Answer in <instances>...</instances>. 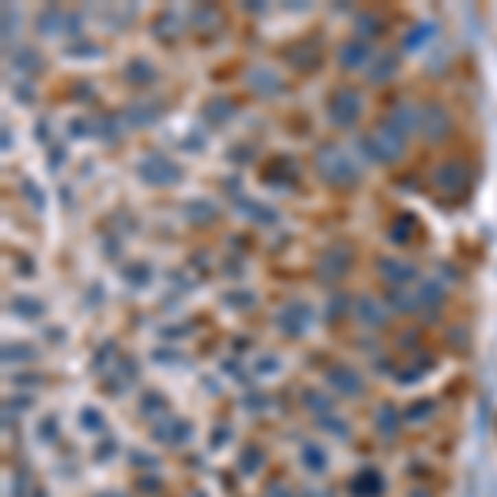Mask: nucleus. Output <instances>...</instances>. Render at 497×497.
Segmentation results:
<instances>
[{"label":"nucleus","mask_w":497,"mask_h":497,"mask_svg":"<svg viewBox=\"0 0 497 497\" xmlns=\"http://www.w3.org/2000/svg\"><path fill=\"white\" fill-rule=\"evenodd\" d=\"M315 166L322 172V179L332 183V186H351L358 179V163L351 156H345L342 150H335V146H322L319 156H315Z\"/></svg>","instance_id":"nucleus-1"},{"label":"nucleus","mask_w":497,"mask_h":497,"mask_svg":"<svg viewBox=\"0 0 497 497\" xmlns=\"http://www.w3.org/2000/svg\"><path fill=\"white\" fill-rule=\"evenodd\" d=\"M362 150L368 153V159L375 163H391L404 153V136L395 130V126H382L375 136H365Z\"/></svg>","instance_id":"nucleus-2"},{"label":"nucleus","mask_w":497,"mask_h":497,"mask_svg":"<svg viewBox=\"0 0 497 497\" xmlns=\"http://www.w3.org/2000/svg\"><path fill=\"white\" fill-rule=\"evenodd\" d=\"M139 179H146L150 186H170V183L183 179V170L166 156H146L139 163Z\"/></svg>","instance_id":"nucleus-3"},{"label":"nucleus","mask_w":497,"mask_h":497,"mask_svg":"<svg viewBox=\"0 0 497 497\" xmlns=\"http://www.w3.org/2000/svg\"><path fill=\"white\" fill-rule=\"evenodd\" d=\"M358 113H362V96L355 93V90L332 93V100H328V119L335 126H351L358 119Z\"/></svg>","instance_id":"nucleus-4"},{"label":"nucleus","mask_w":497,"mask_h":497,"mask_svg":"<svg viewBox=\"0 0 497 497\" xmlns=\"http://www.w3.org/2000/svg\"><path fill=\"white\" fill-rule=\"evenodd\" d=\"M308 325H312V308L305 305V302H288L282 312H279V328L286 332V335H292V338H299V335H305Z\"/></svg>","instance_id":"nucleus-5"},{"label":"nucleus","mask_w":497,"mask_h":497,"mask_svg":"<svg viewBox=\"0 0 497 497\" xmlns=\"http://www.w3.org/2000/svg\"><path fill=\"white\" fill-rule=\"evenodd\" d=\"M325 382H328V388L338 391V395H362L365 391L362 375H358L355 368H348V365H332L325 371Z\"/></svg>","instance_id":"nucleus-6"},{"label":"nucleus","mask_w":497,"mask_h":497,"mask_svg":"<svg viewBox=\"0 0 497 497\" xmlns=\"http://www.w3.org/2000/svg\"><path fill=\"white\" fill-rule=\"evenodd\" d=\"M348 268H351V248L342 246V242L332 246L325 255L319 259V275H322V279H345Z\"/></svg>","instance_id":"nucleus-7"},{"label":"nucleus","mask_w":497,"mask_h":497,"mask_svg":"<svg viewBox=\"0 0 497 497\" xmlns=\"http://www.w3.org/2000/svg\"><path fill=\"white\" fill-rule=\"evenodd\" d=\"M435 186H438V189H444L448 196H458V192H464V189H467V170H464V163L451 159V163L438 166V172H435Z\"/></svg>","instance_id":"nucleus-8"},{"label":"nucleus","mask_w":497,"mask_h":497,"mask_svg":"<svg viewBox=\"0 0 497 497\" xmlns=\"http://www.w3.org/2000/svg\"><path fill=\"white\" fill-rule=\"evenodd\" d=\"M421 133L428 136V139H444V136L451 133V116H448V110L438 106V103L424 106V110H421Z\"/></svg>","instance_id":"nucleus-9"},{"label":"nucleus","mask_w":497,"mask_h":497,"mask_svg":"<svg viewBox=\"0 0 497 497\" xmlns=\"http://www.w3.org/2000/svg\"><path fill=\"white\" fill-rule=\"evenodd\" d=\"M351 497H382L384 494V474L378 467H362L351 484H348Z\"/></svg>","instance_id":"nucleus-10"},{"label":"nucleus","mask_w":497,"mask_h":497,"mask_svg":"<svg viewBox=\"0 0 497 497\" xmlns=\"http://www.w3.org/2000/svg\"><path fill=\"white\" fill-rule=\"evenodd\" d=\"M153 435H156V441H163V444H170V448H183V444L192 438V424L183 418H166L153 428Z\"/></svg>","instance_id":"nucleus-11"},{"label":"nucleus","mask_w":497,"mask_h":497,"mask_svg":"<svg viewBox=\"0 0 497 497\" xmlns=\"http://www.w3.org/2000/svg\"><path fill=\"white\" fill-rule=\"evenodd\" d=\"M351 312H355V319H358L365 328H382L384 325V305L375 299V295H362V299L351 305Z\"/></svg>","instance_id":"nucleus-12"},{"label":"nucleus","mask_w":497,"mask_h":497,"mask_svg":"<svg viewBox=\"0 0 497 497\" xmlns=\"http://www.w3.org/2000/svg\"><path fill=\"white\" fill-rule=\"evenodd\" d=\"M378 268H382V275L391 286H404V282H415V279H418V268L411 266V262H402V259H382Z\"/></svg>","instance_id":"nucleus-13"},{"label":"nucleus","mask_w":497,"mask_h":497,"mask_svg":"<svg viewBox=\"0 0 497 497\" xmlns=\"http://www.w3.org/2000/svg\"><path fill=\"white\" fill-rule=\"evenodd\" d=\"M402 411L395 408V404H382L378 408V415H375V428H378V435L382 438H398V431H402Z\"/></svg>","instance_id":"nucleus-14"},{"label":"nucleus","mask_w":497,"mask_h":497,"mask_svg":"<svg viewBox=\"0 0 497 497\" xmlns=\"http://www.w3.org/2000/svg\"><path fill=\"white\" fill-rule=\"evenodd\" d=\"M299 461H302V467H305L308 474H325V471H328L325 448H319L315 441H305V444H302V451H299Z\"/></svg>","instance_id":"nucleus-15"},{"label":"nucleus","mask_w":497,"mask_h":497,"mask_svg":"<svg viewBox=\"0 0 497 497\" xmlns=\"http://www.w3.org/2000/svg\"><path fill=\"white\" fill-rule=\"evenodd\" d=\"M388 126H395L402 136H408L411 130H418L421 126V116L415 106H408V103H402V106H395L391 110V116H388Z\"/></svg>","instance_id":"nucleus-16"},{"label":"nucleus","mask_w":497,"mask_h":497,"mask_svg":"<svg viewBox=\"0 0 497 497\" xmlns=\"http://www.w3.org/2000/svg\"><path fill=\"white\" fill-rule=\"evenodd\" d=\"M248 86H252L255 93L272 96V93H279V90H282V80L275 77L272 70H266V67H255V70L248 73Z\"/></svg>","instance_id":"nucleus-17"},{"label":"nucleus","mask_w":497,"mask_h":497,"mask_svg":"<svg viewBox=\"0 0 497 497\" xmlns=\"http://www.w3.org/2000/svg\"><path fill=\"white\" fill-rule=\"evenodd\" d=\"M411 232H415V216H411V212H398V216L391 219V226H388V239H391L395 246H408V242H411Z\"/></svg>","instance_id":"nucleus-18"},{"label":"nucleus","mask_w":497,"mask_h":497,"mask_svg":"<svg viewBox=\"0 0 497 497\" xmlns=\"http://www.w3.org/2000/svg\"><path fill=\"white\" fill-rule=\"evenodd\" d=\"M338 57H342V67H348V70L365 67L368 63V43L365 40H348V43H342Z\"/></svg>","instance_id":"nucleus-19"},{"label":"nucleus","mask_w":497,"mask_h":497,"mask_svg":"<svg viewBox=\"0 0 497 497\" xmlns=\"http://www.w3.org/2000/svg\"><path fill=\"white\" fill-rule=\"evenodd\" d=\"M67 17H70V14H63L60 7H47L37 17V27L43 34H60V30H67Z\"/></svg>","instance_id":"nucleus-20"},{"label":"nucleus","mask_w":497,"mask_h":497,"mask_svg":"<svg viewBox=\"0 0 497 497\" xmlns=\"http://www.w3.org/2000/svg\"><path fill=\"white\" fill-rule=\"evenodd\" d=\"M80 424H83L86 435H103V431H106V418H103V411H96V408H90V404L80 411Z\"/></svg>","instance_id":"nucleus-21"},{"label":"nucleus","mask_w":497,"mask_h":497,"mask_svg":"<svg viewBox=\"0 0 497 497\" xmlns=\"http://www.w3.org/2000/svg\"><path fill=\"white\" fill-rule=\"evenodd\" d=\"M10 312H14V315H23V319H40V315H43V305H40L37 299H30V295H17V299L10 302Z\"/></svg>","instance_id":"nucleus-22"},{"label":"nucleus","mask_w":497,"mask_h":497,"mask_svg":"<svg viewBox=\"0 0 497 497\" xmlns=\"http://www.w3.org/2000/svg\"><path fill=\"white\" fill-rule=\"evenodd\" d=\"M126 80H130L133 86H143V83L153 80V67H150L146 60H130V63H126Z\"/></svg>","instance_id":"nucleus-23"},{"label":"nucleus","mask_w":497,"mask_h":497,"mask_svg":"<svg viewBox=\"0 0 497 497\" xmlns=\"http://www.w3.org/2000/svg\"><path fill=\"white\" fill-rule=\"evenodd\" d=\"M302 402H305L312 411H319V418H322V415H332V408H335V402H332L328 395H322V391H315V388H305Z\"/></svg>","instance_id":"nucleus-24"},{"label":"nucleus","mask_w":497,"mask_h":497,"mask_svg":"<svg viewBox=\"0 0 497 497\" xmlns=\"http://www.w3.org/2000/svg\"><path fill=\"white\" fill-rule=\"evenodd\" d=\"M252 371L262 375V378H272V375L282 371V362H279V355H259V358L252 362Z\"/></svg>","instance_id":"nucleus-25"},{"label":"nucleus","mask_w":497,"mask_h":497,"mask_svg":"<svg viewBox=\"0 0 497 497\" xmlns=\"http://www.w3.org/2000/svg\"><path fill=\"white\" fill-rule=\"evenodd\" d=\"M229 116H232L229 100H209V103H206V119H209V123H226Z\"/></svg>","instance_id":"nucleus-26"},{"label":"nucleus","mask_w":497,"mask_h":497,"mask_svg":"<svg viewBox=\"0 0 497 497\" xmlns=\"http://www.w3.org/2000/svg\"><path fill=\"white\" fill-rule=\"evenodd\" d=\"M143 415H150V418H156V415H166L170 411V404H166V398L159 395V391H150V395H143Z\"/></svg>","instance_id":"nucleus-27"},{"label":"nucleus","mask_w":497,"mask_h":497,"mask_svg":"<svg viewBox=\"0 0 497 497\" xmlns=\"http://www.w3.org/2000/svg\"><path fill=\"white\" fill-rule=\"evenodd\" d=\"M435 411H438V402H431V398H421L418 404H411V408L404 411V418H408V421H411V424H415V421H424V418H431Z\"/></svg>","instance_id":"nucleus-28"},{"label":"nucleus","mask_w":497,"mask_h":497,"mask_svg":"<svg viewBox=\"0 0 497 497\" xmlns=\"http://www.w3.org/2000/svg\"><path fill=\"white\" fill-rule=\"evenodd\" d=\"M435 37V23H418V27H415V34H408V37H404V50H418L421 43H424V40H431Z\"/></svg>","instance_id":"nucleus-29"},{"label":"nucleus","mask_w":497,"mask_h":497,"mask_svg":"<svg viewBox=\"0 0 497 497\" xmlns=\"http://www.w3.org/2000/svg\"><path fill=\"white\" fill-rule=\"evenodd\" d=\"M10 497H47V494H43V487H40V484H34L30 478H14Z\"/></svg>","instance_id":"nucleus-30"},{"label":"nucleus","mask_w":497,"mask_h":497,"mask_svg":"<svg viewBox=\"0 0 497 497\" xmlns=\"http://www.w3.org/2000/svg\"><path fill=\"white\" fill-rule=\"evenodd\" d=\"M186 212H189L192 222H212V219H216V206H212V203H206V199H203V203H189V206H186Z\"/></svg>","instance_id":"nucleus-31"},{"label":"nucleus","mask_w":497,"mask_h":497,"mask_svg":"<svg viewBox=\"0 0 497 497\" xmlns=\"http://www.w3.org/2000/svg\"><path fill=\"white\" fill-rule=\"evenodd\" d=\"M418 302L421 305H441V302H444V288H441L438 282H424L418 292Z\"/></svg>","instance_id":"nucleus-32"},{"label":"nucleus","mask_w":497,"mask_h":497,"mask_svg":"<svg viewBox=\"0 0 497 497\" xmlns=\"http://www.w3.org/2000/svg\"><path fill=\"white\" fill-rule=\"evenodd\" d=\"M319 421H322V431H328V435H335L338 441L348 438V421L335 418V415H322Z\"/></svg>","instance_id":"nucleus-33"},{"label":"nucleus","mask_w":497,"mask_h":497,"mask_svg":"<svg viewBox=\"0 0 497 497\" xmlns=\"http://www.w3.org/2000/svg\"><path fill=\"white\" fill-rule=\"evenodd\" d=\"M398 73V57H382L371 67V80H388Z\"/></svg>","instance_id":"nucleus-34"},{"label":"nucleus","mask_w":497,"mask_h":497,"mask_svg":"<svg viewBox=\"0 0 497 497\" xmlns=\"http://www.w3.org/2000/svg\"><path fill=\"white\" fill-rule=\"evenodd\" d=\"M123 279H126L130 286H146V282H150V266H143V262L126 266L123 268Z\"/></svg>","instance_id":"nucleus-35"},{"label":"nucleus","mask_w":497,"mask_h":497,"mask_svg":"<svg viewBox=\"0 0 497 497\" xmlns=\"http://www.w3.org/2000/svg\"><path fill=\"white\" fill-rule=\"evenodd\" d=\"M239 467H242L246 474H255V471L262 467V451H259V448H246L242 458H239Z\"/></svg>","instance_id":"nucleus-36"},{"label":"nucleus","mask_w":497,"mask_h":497,"mask_svg":"<svg viewBox=\"0 0 497 497\" xmlns=\"http://www.w3.org/2000/svg\"><path fill=\"white\" fill-rule=\"evenodd\" d=\"M242 209L248 212V219H255V222H262V226H272V222H275V212L259 206V203H242Z\"/></svg>","instance_id":"nucleus-37"},{"label":"nucleus","mask_w":497,"mask_h":497,"mask_svg":"<svg viewBox=\"0 0 497 497\" xmlns=\"http://www.w3.org/2000/svg\"><path fill=\"white\" fill-rule=\"evenodd\" d=\"M30 358H34V351L27 345H3V362H30Z\"/></svg>","instance_id":"nucleus-38"},{"label":"nucleus","mask_w":497,"mask_h":497,"mask_svg":"<svg viewBox=\"0 0 497 497\" xmlns=\"http://www.w3.org/2000/svg\"><path fill=\"white\" fill-rule=\"evenodd\" d=\"M266 179H279V183H292V179H295V166H292L288 159H282V163H279L275 170H268V172H266Z\"/></svg>","instance_id":"nucleus-39"},{"label":"nucleus","mask_w":497,"mask_h":497,"mask_svg":"<svg viewBox=\"0 0 497 497\" xmlns=\"http://www.w3.org/2000/svg\"><path fill=\"white\" fill-rule=\"evenodd\" d=\"M37 438L43 441V444H54V441H57V418H54V415H50V418H43V421H40Z\"/></svg>","instance_id":"nucleus-40"},{"label":"nucleus","mask_w":497,"mask_h":497,"mask_svg":"<svg viewBox=\"0 0 497 497\" xmlns=\"http://www.w3.org/2000/svg\"><path fill=\"white\" fill-rule=\"evenodd\" d=\"M14 67L17 70H40V57L34 50H20V57H14Z\"/></svg>","instance_id":"nucleus-41"},{"label":"nucleus","mask_w":497,"mask_h":497,"mask_svg":"<svg viewBox=\"0 0 497 497\" xmlns=\"http://www.w3.org/2000/svg\"><path fill=\"white\" fill-rule=\"evenodd\" d=\"M358 30L368 34V37H375V34H382V20L371 17V14H358Z\"/></svg>","instance_id":"nucleus-42"},{"label":"nucleus","mask_w":497,"mask_h":497,"mask_svg":"<svg viewBox=\"0 0 497 497\" xmlns=\"http://www.w3.org/2000/svg\"><path fill=\"white\" fill-rule=\"evenodd\" d=\"M388 299H391V305L404 308V312H408V308H418V305H421V302H418V295H408V292H391Z\"/></svg>","instance_id":"nucleus-43"},{"label":"nucleus","mask_w":497,"mask_h":497,"mask_svg":"<svg viewBox=\"0 0 497 497\" xmlns=\"http://www.w3.org/2000/svg\"><path fill=\"white\" fill-rule=\"evenodd\" d=\"M252 302H255L252 292H229V295H226V305L229 308H246V305H252Z\"/></svg>","instance_id":"nucleus-44"},{"label":"nucleus","mask_w":497,"mask_h":497,"mask_svg":"<svg viewBox=\"0 0 497 497\" xmlns=\"http://www.w3.org/2000/svg\"><path fill=\"white\" fill-rule=\"evenodd\" d=\"M23 196L30 199V206H34V209H43V192H37V186H34V183H23Z\"/></svg>","instance_id":"nucleus-45"},{"label":"nucleus","mask_w":497,"mask_h":497,"mask_svg":"<svg viewBox=\"0 0 497 497\" xmlns=\"http://www.w3.org/2000/svg\"><path fill=\"white\" fill-rule=\"evenodd\" d=\"M232 438L229 428H219V431H212V448H219V444H226V441Z\"/></svg>","instance_id":"nucleus-46"},{"label":"nucleus","mask_w":497,"mask_h":497,"mask_svg":"<svg viewBox=\"0 0 497 497\" xmlns=\"http://www.w3.org/2000/svg\"><path fill=\"white\" fill-rule=\"evenodd\" d=\"M3 27H7V30H3L7 37H10V34H14V27H17V14H10V7L3 10Z\"/></svg>","instance_id":"nucleus-47"},{"label":"nucleus","mask_w":497,"mask_h":497,"mask_svg":"<svg viewBox=\"0 0 497 497\" xmlns=\"http://www.w3.org/2000/svg\"><path fill=\"white\" fill-rule=\"evenodd\" d=\"M268 497H295V494H292L288 487H282V484H272V487H268Z\"/></svg>","instance_id":"nucleus-48"},{"label":"nucleus","mask_w":497,"mask_h":497,"mask_svg":"<svg viewBox=\"0 0 497 497\" xmlns=\"http://www.w3.org/2000/svg\"><path fill=\"white\" fill-rule=\"evenodd\" d=\"M342 312H345V299L338 295V299H335V305H328V315L335 319V315H342Z\"/></svg>","instance_id":"nucleus-49"},{"label":"nucleus","mask_w":497,"mask_h":497,"mask_svg":"<svg viewBox=\"0 0 497 497\" xmlns=\"http://www.w3.org/2000/svg\"><path fill=\"white\" fill-rule=\"evenodd\" d=\"M70 54H96V47H90V43H77V47H70Z\"/></svg>","instance_id":"nucleus-50"},{"label":"nucleus","mask_w":497,"mask_h":497,"mask_svg":"<svg viewBox=\"0 0 497 497\" xmlns=\"http://www.w3.org/2000/svg\"><path fill=\"white\" fill-rule=\"evenodd\" d=\"M70 130H73V133L83 139V133H86V123H83V119H73V123H70Z\"/></svg>","instance_id":"nucleus-51"},{"label":"nucleus","mask_w":497,"mask_h":497,"mask_svg":"<svg viewBox=\"0 0 497 497\" xmlns=\"http://www.w3.org/2000/svg\"><path fill=\"white\" fill-rule=\"evenodd\" d=\"M139 487H143V491H159L156 478H143V481H139Z\"/></svg>","instance_id":"nucleus-52"},{"label":"nucleus","mask_w":497,"mask_h":497,"mask_svg":"<svg viewBox=\"0 0 497 497\" xmlns=\"http://www.w3.org/2000/svg\"><path fill=\"white\" fill-rule=\"evenodd\" d=\"M408 497H435V494H431L428 487H415V491H411V494H408Z\"/></svg>","instance_id":"nucleus-53"}]
</instances>
